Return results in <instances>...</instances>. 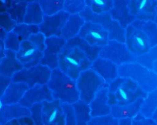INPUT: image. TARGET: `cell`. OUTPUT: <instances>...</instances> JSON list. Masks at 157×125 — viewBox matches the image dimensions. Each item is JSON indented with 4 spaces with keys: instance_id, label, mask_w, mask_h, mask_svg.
<instances>
[{
    "instance_id": "obj_38",
    "label": "cell",
    "mask_w": 157,
    "mask_h": 125,
    "mask_svg": "<svg viewBox=\"0 0 157 125\" xmlns=\"http://www.w3.org/2000/svg\"><path fill=\"white\" fill-rule=\"evenodd\" d=\"M46 36L41 32H39L32 34L29 38V40L36 45L41 52H44L46 48Z\"/></svg>"
},
{
    "instance_id": "obj_12",
    "label": "cell",
    "mask_w": 157,
    "mask_h": 125,
    "mask_svg": "<svg viewBox=\"0 0 157 125\" xmlns=\"http://www.w3.org/2000/svg\"><path fill=\"white\" fill-rule=\"evenodd\" d=\"M91 46L103 47L109 41V33L99 23L85 22L78 33Z\"/></svg>"
},
{
    "instance_id": "obj_41",
    "label": "cell",
    "mask_w": 157,
    "mask_h": 125,
    "mask_svg": "<svg viewBox=\"0 0 157 125\" xmlns=\"http://www.w3.org/2000/svg\"><path fill=\"white\" fill-rule=\"evenodd\" d=\"M12 82V78L10 77L0 75V97H2Z\"/></svg>"
},
{
    "instance_id": "obj_20",
    "label": "cell",
    "mask_w": 157,
    "mask_h": 125,
    "mask_svg": "<svg viewBox=\"0 0 157 125\" xmlns=\"http://www.w3.org/2000/svg\"><path fill=\"white\" fill-rule=\"evenodd\" d=\"M128 2V0H113V7L109 12L113 20L117 21L125 29L136 20L129 13L127 7Z\"/></svg>"
},
{
    "instance_id": "obj_39",
    "label": "cell",
    "mask_w": 157,
    "mask_h": 125,
    "mask_svg": "<svg viewBox=\"0 0 157 125\" xmlns=\"http://www.w3.org/2000/svg\"><path fill=\"white\" fill-rule=\"evenodd\" d=\"M132 125H157L152 118H148L139 112L132 120Z\"/></svg>"
},
{
    "instance_id": "obj_29",
    "label": "cell",
    "mask_w": 157,
    "mask_h": 125,
    "mask_svg": "<svg viewBox=\"0 0 157 125\" xmlns=\"http://www.w3.org/2000/svg\"><path fill=\"white\" fill-rule=\"evenodd\" d=\"M157 109V89L148 92L144 102L141 106L140 112L148 118H151L152 115Z\"/></svg>"
},
{
    "instance_id": "obj_23",
    "label": "cell",
    "mask_w": 157,
    "mask_h": 125,
    "mask_svg": "<svg viewBox=\"0 0 157 125\" xmlns=\"http://www.w3.org/2000/svg\"><path fill=\"white\" fill-rule=\"evenodd\" d=\"M144 100L145 98H141L130 104L112 106H111V115L117 120L124 118H130L132 120L140 112Z\"/></svg>"
},
{
    "instance_id": "obj_16",
    "label": "cell",
    "mask_w": 157,
    "mask_h": 125,
    "mask_svg": "<svg viewBox=\"0 0 157 125\" xmlns=\"http://www.w3.org/2000/svg\"><path fill=\"white\" fill-rule=\"evenodd\" d=\"M108 85L101 88L95 95L89 106L92 117L106 116L111 114V106L109 101Z\"/></svg>"
},
{
    "instance_id": "obj_37",
    "label": "cell",
    "mask_w": 157,
    "mask_h": 125,
    "mask_svg": "<svg viewBox=\"0 0 157 125\" xmlns=\"http://www.w3.org/2000/svg\"><path fill=\"white\" fill-rule=\"evenodd\" d=\"M88 125H119V120L114 118L111 114L92 117Z\"/></svg>"
},
{
    "instance_id": "obj_14",
    "label": "cell",
    "mask_w": 157,
    "mask_h": 125,
    "mask_svg": "<svg viewBox=\"0 0 157 125\" xmlns=\"http://www.w3.org/2000/svg\"><path fill=\"white\" fill-rule=\"evenodd\" d=\"M16 56L24 68L29 69L39 64L44 56V52L29 40H24L21 43Z\"/></svg>"
},
{
    "instance_id": "obj_27",
    "label": "cell",
    "mask_w": 157,
    "mask_h": 125,
    "mask_svg": "<svg viewBox=\"0 0 157 125\" xmlns=\"http://www.w3.org/2000/svg\"><path fill=\"white\" fill-rule=\"evenodd\" d=\"M132 24L145 32L149 39L151 48L157 45V26L154 21L144 22L136 19Z\"/></svg>"
},
{
    "instance_id": "obj_44",
    "label": "cell",
    "mask_w": 157,
    "mask_h": 125,
    "mask_svg": "<svg viewBox=\"0 0 157 125\" xmlns=\"http://www.w3.org/2000/svg\"><path fill=\"white\" fill-rule=\"evenodd\" d=\"M151 118L155 121L157 123V109H156L154 114L152 115Z\"/></svg>"
},
{
    "instance_id": "obj_1",
    "label": "cell",
    "mask_w": 157,
    "mask_h": 125,
    "mask_svg": "<svg viewBox=\"0 0 157 125\" xmlns=\"http://www.w3.org/2000/svg\"><path fill=\"white\" fill-rule=\"evenodd\" d=\"M48 86L53 93L54 98L61 104H73L80 100L77 81L74 80L59 68L52 70Z\"/></svg>"
},
{
    "instance_id": "obj_36",
    "label": "cell",
    "mask_w": 157,
    "mask_h": 125,
    "mask_svg": "<svg viewBox=\"0 0 157 125\" xmlns=\"http://www.w3.org/2000/svg\"><path fill=\"white\" fill-rule=\"evenodd\" d=\"M21 43V42L19 39L18 35L12 31L6 34L4 40L5 48L6 50H12L17 53L20 49Z\"/></svg>"
},
{
    "instance_id": "obj_11",
    "label": "cell",
    "mask_w": 157,
    "mask_h": 125,
    "mask_svg": "<svg viewBox=\"0 0 157 125\" xmlns=\"http://www.w3.org/2000/svg\"><path fill=\"white\" fill-rule=\"evenodd\" d=\"M157 0H128L130 14L140 21H154L157 14Z\"/></svg>"
},
{
    "instance_id": "obj_21",
    "label": "cell",
    "mask_w": 157,
    "mask_h": 125,
    "mask_svg": "<svg viewBox=\"0 0 157 125\" xmlns=\"http://www.w3.org/2000/svg\"><path fill=\"white\" fill-rule=\"evenodd\" d=\"M4 57L0 59V75L12 78L15 73L24 68V66L16 56V52L12 50L4 51Z\"/></svg>"
},
{
    "instance_id": "obj_6",
    "label": "cell",
    "mask_w": 157,
    "mask_h": 125,
    "mask_svg": "<svg viewBox=\"0 0 157 125\" xmlns=\"http://www.w3.org/2000/svg\"><path fill=\"white\" fill-rule=\"evenodd\" d=\"M52 70L48 66L39 63L31 68H24L15 73L12 78L13 82H24L29 88L36 84H47L50 80Z\"/></svg>"
},
{
    "instance_id": "obj_26",
    "label": "cell",
    "mask_w": 157,
    "mask_h": 125,
    "mask_svg": "<svg viewBox=\"0 0 157 125\" xmlns=\"http://www.w3.org/2000/svg\"><path fill=\"white\" fill-rule=\"evenodd\" d=\"M44 15L39 4V0L28 1L26 11L24 17V23L39 26L43 22Z\"/></svg>"
},
{
    "instance_id": "obj_18",
    "label": "cell",
    "mask_w": 157,
    "mask_h": 125,
    "mask_svg": "<svg viewBox=\"0 0 157 125\" xmlns=\"http://www.w3.org/2000/svg\"><path fill=\"white\" fill-rule=\"evenodd\" d=\"M27 5L26 0H0V12H7L17 23H23Z\"/></svg>"
},
{
    "instance_id": "obj_13",
    "label": "cell",
    "mask_w": 157,
    "mask_h": 125,
    "mask_svg": "<svg viewBox=\"0 0 157 125\" xmlns=\"http://www.w3.org/2000/svg\"><path fill=\"white\" fill-rule=\"evenodd\" d=\"M69 16L70 14L63 10L52 16L44 15L43 22L38 26L40 32L46 38L52 36L61 37V31Z\"/></svg>"
},
{
    "instance_id": "obj_9",
    "label": "cell",
    "mask_w": 157,
    "mask_h": 125,
    "mask_svg": "<svg viewBox=\"0 0 157 125\" xmlns=\"http://www.w3.org/2000/svg\"><path fill=\"white\" fill-rule=\"evenodd\" d=\"M148 93L132 79L126 78L115 93L117 105H128L139 98H146Z\"/></svg>"
},
{
    "instance_id": "obj_19",
    "label": "cell",
    "mask_w": 157,
    "mask_h": 125,
    "mask_svg": "<svg viewBox=\"0 0 157 125\" xmlns=\"http://www.w3.org/2000/svg\"><path fill=\"white\" fill-rule=\"evenodd\" d=\"M118 67L110 60L98 57L92 62L90 68L100 75L106 84H109L118 77Z\"/></svg>"
},
{
    "instance_id": "obj_28",
    "label": "cell",
    "mask_w": 157,
    "mask_h": 125,
    "mask_svg": "<svg viewBox=\"0 0 157 125\" xmlns=\"http://www.w3.org/2000/svg\"><path fill=\"white\" fill-rule=\"evenodd\" d=\"M75 111L76 125H88L92 118L89 104L84 103L81 100L72 104Z\"/></svg>"
},
{
    "instance_id": "obj_35",
    "label": "cell",
    "mask_w": 157,
    "mask_h": 125,
    "mask_svg": "<svg viewBox=\"0 0 157 125\" xmlns=\"http://www.w3.org/2000/svg\"><path fill=\"white\" fill-rule=\"evenodd\" d=\"M17 23L11 18L7 12H0V29L6 34L12 31Z\"/></svg>"
},
{
    "instance_id": "obj_8",
    "label": "cell",
    "mask_w": 157,
    "mask_h": 125,
    "mask_svg": "<svg viewBox=\"0 0 157 125\" xmlns=\"http://www.w3.org/2000/svg\"><path fill=\"white\" fill-rule=\"evenodd\" d=\"M125 44L137 58L147 53L151 48L150 40L145 32L132 24L126 28Z\"/></svg>"
},
{
    "instance_id": "obj_22",
    "label": "cell",
    "mask_w": 157,
    "mask_h": 125,
    "mask_svg": "<svg viewBox=\"0 0 157 125\" xmlns=\"http://www.w3.org/2000/svg\"><path fill=\"white\" fill-rule=\"evenodd\" d=\"M29 89V86L24 82H12L2 97H0V101L4 105L19 103Z\"/></svg>"
},
{
    "instance_id": "obj_2",
    "label": "cell",
    "mask_w": 157,
    "mask_h": 125,
    "mask_svg": "<svg viewBox=\"0 0 157 125\" xmlns=\"http://www.w3.org/2000/svg\"><path fill=\"white\" fill-rule=\"evenodd\" d=\"M92 62L77 47H64L59 57V68L74 80L81 72L90 68Z\"/></svg>"
},
{
    "instance_id": "obj_24",
    "label": "cell",
    "mask_w": 157,
    "mask_h": 125,
    "mask_svg": "<svg viewBox=\"0 0 157 125\" xmlns=\"http://www.w3.org/2000/svg\"><path fill=\"white\" fill-rule=\"evenodd\" d=\"M65 47H77L82 50L89 59L90 61L93 62L98 57H99V54L103 47L91 46L86 40L80 37V36H76L67 41Z\"/></svg>"
},
{
    "instance_id": "obj_34",
    "label": "cell",
    "mask_w": 157,
    "mask_h": 125,
    "mask_svg": "<svg viewBox=\"0 0 157 125\" xmlns=\"http://www.w3.org/2000/svg\"><path fill=\"white\" fill-rule=\"evenodd\" d=\"M113 7V0H92L91 9L96 14H101L111 11Z\"/></svg>"
},
{
    "instance_id": "obj_43",
    "label": "cell",
    "mask_w": 157,
    "mask_h": 125,
    "mask_svg": "<svg viewBox=\"0 0 157 125\" xmlns=\"http://www.w3.org/2000/svg\"><path fill=\"white\" fill-rule=\"evenodd\" d=\"M152 70L157 74V59L154 62Z\"/></svg>"
},
{
    "instance_id": "obj_32",
    "label": "cell",
    "mask_w": 157,
    "mask_h": 125,
    "mask_svg": "<svg viewBox=\"0 0 157 125\" xmlns=\"http://www.w3.org/2000/svg\"><path fill=\"white\" fill-rule=\"evenodd\" d=\"M86 7V0H64L63 10L70 15L79 14Z\"/></svg>"
},
{
    "instance_id": "obj_3",
    "label": "cell",
    "mask_w": 157,
    "mask_h": 125,
    "mask_svg": "<svg viewBox=\"0 0 157 125\" xmlns=\"http://www.w3.org/2000/svg\"><path fill=\"white\" fill-rule=\"evenodd\" d=\"M118 76L132 79L147 93L157 89V73L137 62L118 66Z\"/></svg>"
},
{
    "instance_id": "obj_4",
    "label": "cell",
    "mask_w": 157,
    "mask_h": 125,
    "mask_svg": "<svg viewBox=\"0 0 157 125\" xmlns=\"http://www.w3.org/2000/svg\"><path fill=\"white\" fill-rule=\"evenodd\" d=\"M79 15L85 22H91L101 25L109 32V40H116L125 43L126 29L123 28L117 21L113 20L109 12L96 14L92 11L91 8L86 6Z\"/></svg>"
},
{
    "instance_id": "obj_5",
    "label": "cell",
    "mask_w": 157,
    "mask_h": 125,
    "mask_svg": "<svg viewBox=\"0 0 157 125\" xmlns=\"http://www.w3.org/2000/svg\"><path fill=\"white\" fill-rule=\"evenodd\" d=\"M107 85L103 79L91 68L83 71L77 80L80 100L90 104L98 90Z\"/></svg>"
},
{
    "instance_id": "obj_46",
    "label": "cell",
    "mask_w": 157,
    "mask_h": 125,
    "mask_svg": "<svg viewBox=\"0 0 157 125\" xmlns=\"http://www.w3.org/2000/svg\"></svg>"
},
{
    "instance_id": "obj_42",
    "label": "cell",
    "mask_w": 157,
    "mask_h": 125,
    "mask_svg": "<svg viewBox=\"0 0 157 125\" xmlns=\"http://www.w3.org/2000/svg\"><path fill=\"white\" fill-rule=\"evenodd\" d=\"M119 125H132V119L124 118L119 120Z\"/></svg>"
},
{
    "instance_id": "obj_45",
    "label": "cell",
    "mask_w": 157,
    "mask_h": 125,
    "mask_svg": "<svg viewBox=\"0 0 157 125\" xmlns=\"http://www.w3.org/2000/svg\"><path fill=\"white\" fill-rule=\"evenodd\" d=\"M154 22H155V23L156 24L157 26V15H156V16H155V19L154 20Z\"/></svg>"
},
{
    "instance_id": "obj_17",
    "label": "cell",
    "mask_w": 157,
    "mask_h": 125,
    "mask_svg": "<svg viewBox=\"0 0 157 125\" xmlns=\"http://www.w3.org/2000/svg\"><path fill=\"white\" fill-rule=\"evenodd\" d=\"M30 117L31 111L27 107L14 104L4 105L0 101V122L1 125H5L8 122L13 120H19L23 117Z\"/></svg>"
},
{
    "instance_id": "obj_31",
    "label": "cell",
    "mask_w": 157,
    "mask_h": 125,
    "mask_svg": "<svg viewBox=\"0 0 157 125\" xmlns=\"http://www.w3.org/2000/svg\"><path fill=\"white\" fill-rule=\"evenodd\" d=\"M17 34L20 41L28 40L32 34L40 32L38 25H29L27 23H17L13 30Z\"/></svg>"
},
{
    "instance_id": "obj_25",
    "label": "cell",
    "mask_w": 157,
    "mask_h": 125,
    "mask_svg": "<svg viewBox=\"0 0 157 125\" xmlns=\"http://www.w3.org/2000/svg\"><path fill=\"white\" fill-rule=\"evenodd\" d=\"M85 21L79 14L70 15L61 31V37L67 41L78 36Z\"/></svg>"
},
{
    "instance_id": "obj_10",
    "label": "cell",
    "mask_w": 157,
    "mask_h": 125,
    "mask_svg": "<svg viewBox=\"0 0 157 125\" xmlns=\"http://www.w3.org/2000/svg\"><path fill=\"white\" fill-rule=\"evenodd\" d=\"M66 43V40L57 36L46 38V48L40 64L48 66L52 70L59 68V55Z\"/></svg>"
},
{
    "instance_id": "obj_7",
    "label": "cell",
    "mask_w": 157,
    "mask_h": 125,
    "mask_svg": "<svg viewBox=\"0 0 157 125\" xmlns=\"http://www.w3.org/2000/svg\"><path fill=\"white\" fill-rule=\"evenodd\" d=\"M99 57L109 59L118 66L137 62V57L130 52L126 44L116 40H109L102 48Z\"/></svg>"
},
{
    "instance_id": "obj_40",
    "label": "cell",
    "mask_w": 157,
    "mask_h": 125,
    "mask_svg": "<svg viewBox=\"0 0 157 125\" xmlns=\"http://www.w3.org/2000/svg\"><path fill=\"white\" fill-rule=\"evenodd\" d=\"M125 79L126 78L125 77L118 76L115 80L109 83L108 84L109 93H115L118 88L125 81Z\"/></svg>"
},
{
    "instance_id": "obj_33",
    "label": "cell",
    "mask_w": 157,
    "mask_h": 125,
    "mask_svg": "<svg viewBox=\"0 0 157 125\" xmlns=\"http://www.w3.org/2000/svg\"><path fill=\"white\" fill-rule=\"evenodd\" d=\"M157 59V45L151 48L149 52L137 58V62L145 66L146 68L152 70L153 64Z\"/></svg>"
},
{
    "instance_id": "obj_15",
    "label": "cell",
    "mask_w": 157,
    "mask_h": 125,
    "mask_svg": "<svg viewBox=\"0 0 157 125\" xmlns=\"http://www.w3.org/2000/svg\"><path fill=\"white\" fill-rule=\"evenodd\" d=\"M53 93L49 88L48 84H36L27 90L19 104L30 109L33 106L44 101L52 102L54 101Z\"/></svg>"
},
{
    "instance_id": "obj_30",
    "label": "cell",
    "mask_w": 157,
    "mask_h": 125,
    "mask_svg": "<svg viewBox=\"0 0 157 125\" xmlns=\"http://www.w3.org/2000/svg\"><path fill=\"white\" fill-rule=\"evenodd\" d=\"M64 0H39V4L45 15L52 16L63 9Z\"/></svg>"
}]
</instances>
